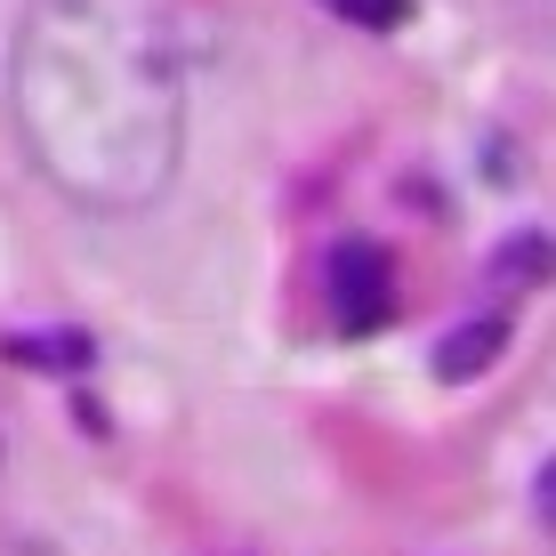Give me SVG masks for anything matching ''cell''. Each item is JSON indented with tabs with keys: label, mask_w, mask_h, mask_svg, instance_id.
Masks as SVG:
<instances>
[{
	"label": "cell",
	"mask_w": 556,
	"mask_h": 556,
	"mask_svg": "<svg viewBox=\"0 0 556 556\" xmlns=\"http://www.w3.org/2000/svg\"><path fill=\"white\" fill-rule=\"evenodd\" d=\"M501 348H508V323H501V315H476V323H459V331L444 339V348H435V379H452V388H459V379H484Z\"/></svg>",
	"instance_id": "3"
},
{
	"label": "cell",
	"mask_w": 556,
	"mask_h": 556,
	"mask_svg": "<svg viewBox=\"0 0 556 556\" xmlns=\"http://www.w3.org/2000/svg\"><path fill=\"white\" fill-rule=\"evenodd\" d=\"M541 525L556 532V459H548V468H541Z\"/></svg>",
	"instance_id": "7"
},
{
	"label": "cell",
	"mask_w": 556,
	"mask_h": 556,
	"mask_svg": "<svg viewBox=\"0 0 556 556\" xmlns=\"http://www.w3.org/2000/svg\"><path fill=\"white\" fill-rule=\"evenodd\" d=\"M9 113L65 202L129 218L178 186L194 89L169 0H25L9 41Z\"/></svg>",
	"instance_id": "1"
},
{
	"label": "cell",
	"mask_w": 556,
	"mask_h": 556,
	"mask_svg": "<svg viewBox=\"0 0 556 556\" xmlns=\"http://www.w3.org/2000/svg\"><path fill=\"white\" fill-rule=\"evenodd\" d=\"M323 291H331V323L348 339H363V331H379V323L395 315V258L379 251V242L348 235L323 258Z\"/></svg>",
	"instance_id": "2"
},
{
	"label": "cell",
	"mask_w": 556,
	"mask_h": 556,
	"mask_svg": "<svg viewBox=\"0 0 556 556\" xmlns=\"http://www.w3.org/2000/svg\"><path fill=\"white\" fill-rule=\"evenodd\" d=\"M331 16H348V25L363 33H395V25H412V0H323Z\"/></svg>",
	"instance_id": "4"
},
{
	"label": "cell",
	"mask_w": 556,
	"mask_h": 556,
	"mask_svg": "<svg viewBox=\"0 0 556 556\" xmlns=\"http://www.w3.org/2000/svg\"><path fill=\"white\" fill-rule=\"evenodd\" d=\"M516 275H556V251H548L541 235H525L516 251H501V258H492V282H516Z\"/></svg>",
	"instance_id": "5"
},
{
	"label": "cell",
	"mask_w": 556,
	"mask_h": 556,
	"mask_svg": "<svg viewBox=\"0 0 556 556\" xmlns=\"http://www.w3.org/2000/svg\"><path fill=\"white\" fill-rule=\"evenodd\" d=\"M16 355H25V363H65V371H81V363H89V339H16Z\"/></svg>",
	"instance_id": "6"
}]
</instances>
